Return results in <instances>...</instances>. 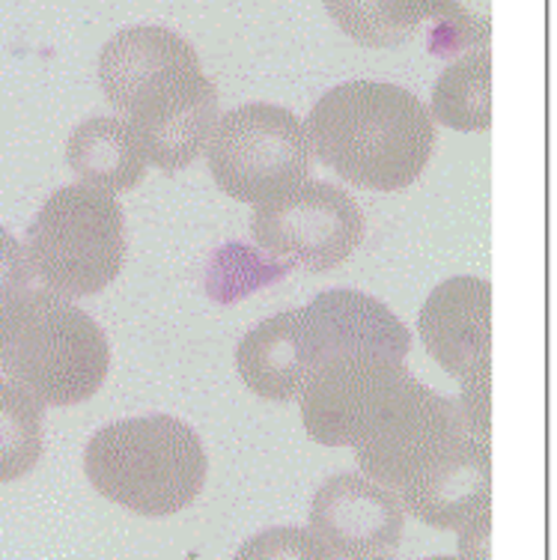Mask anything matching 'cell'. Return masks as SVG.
I'll list each match as a JSON object with an SVG mask.
<instances>
[{"mask_svg":"<svg viewBox=\"0 0 557 560\" xmlns=\"http://www.w3.org/2000/svg\"><path fill=\"white\" fill-rule=\"evenodd\" d=\"M66 162L81 183L107 195L138 188L150 167L135 131L119 117H90L78 122L66 143Z\"/></svg>","mask_w":557,"mask_h":560,"instance_id":"obj_16","label":"cell"},{"mask_svg":"<svg viewBox=\"0 0 557 560\" xmlns=\"http://www.w3.org/2000/svg\"><path fill=\"white\" fill-rule=\"evenodd\" d=\"M45 402L12 378H0V483L31 475L43 456Z\"/></svg>","mask_w":557,"mask_h":560,"instance_id":"obj_18","label":"cell"},{"mask_svg":"<svg viewBox=\"0 0 557 560\" xmlns=\"http://www.w3.org/2000/svg\"><path fill=\"white\" fill-rule=\"evenodd\" d=\"M406 513L439 530H460L492 506V456L474 435L462 439L441 463L397 492Z\"/></svg>","mask_w":557,"mask_h":560,"instance_id":"obj_13","label":"cell"},{"mask_svg":"<svg viewBox=\"0 0 557 560\" xmlns=\"http://www.w3.org/2000/svg\"><path fill=\"white\" fill-rule=\"evenodd\" d=\"M251 233L271 257H287L311 271H328L361 245L364 212L340 185L307 179L278 200L257 206Z\"/></svg>","mask_w":557,"mask_h":560,"instance_id":"obj_8","label":"cell"},{"mask_svg":"<svg viewBox=\"0 0 557 560\" xmlns=\"http://www.w3.org/2000/svg\"><path fill=\"white\" fill-rule=\"evenodd\" d=\"M239 376L257 397L292 402L316 370V343L301 311H287L254 325L236 349Z\"/></svg>","mask_w":557,"mask_h":560,"instance_id":"obj_15","label":"cell"},{"mask_svg":"<svg viewBox=\"0 0 557 560\" xmlns=\"http://www.w3.org/2000/svg\"><path fill=\"white\" fill-rule=\"evenodd\" d=\"M316 343V366L344 352H373V355L406 361L411 349L408 328L373 295L358 290L320 292L304 307Z\"/></svg>","mask_w":557,"mask_h":560,"instance_id":"obj_14","label":"cell"},{"mask_svg":"<svg viewBox=\"0 0 557 560\" xmlns=\"http://www.w3.org/2000/svg\"><path fill=\"white\" fill-rule=\"evenodd\" d=\"M406 528L399 498L364 475H334L316 489L311 530L334 560L394 555Z\"/></svg>","mask_w":557,"mask_h":560,"instance_id":"obj_11","label":"cell"},{"mask_svg":"<svg viewBox=\"0 0 557 560\" xmlns=\"http://www.w3.org/2000/svg\"><path fill=\"white\" fill-rule=\"evenodd\" d=\"M111 349L98 323L63 295L27 290L0 307V370L45 406H78L105 385Z\"/></svg>","mask_w":557,"mask_h":560,"instance_id":"obj_4","label":"cell"},{"mask_svg":"<svg viewBox=\"0 0 557 560\" xmlns=\"http://www.w3.org/2000/svg\"><path fill=\"white\" fill-rule=\"evenodd\" d=\"M411 378L403 361L373 352H344L322 361L301 390V418L322 447H352Z\"/></svg>","mask_w":557,"mask_h":560,"instance_id":"obj_9","label":"cell"},{"mask_svg":"<svg viewBox=\"0 0 557 560\" xmlns=\"http://www.w3.org/2000/svg\"><path fill=\"white\" fill-rule=\"evenodd\" d=\"M98 84L152 167L185 171L206 150L218 122V90L176 31L138 24L114 33L98 55Z\"/></svg>","mask_w":557,"mask_h":560,"instance_id":"obj_1","label":"cell"},{"mask_svg":"<svg viewBox=\"0 0 557 560\" xmlns=\"http://www.w3.org/2000/svg\"><path fill=\"white\" fill-rule=\"evenodd\" d=\"M420 340L456 382L492 376V283L451 278L420 307Z\"/></svg>","mask_w":557,"mask_h":560,"instance_id":"obj_12","label":"cell"},{"mask_svg":"<svg viewBox=\"0 0 557 560\" xmlns=\"http://www.w3.org/2000/svg\"><path fill=\"white\" fill-rule=\"evenodd\" d=\"M375 560H394V558L387 555V558H375ZM423 560H462V558H451V555H441V558H423Z\"/></svg>","mask_w":557,"mask_h":560,"instance_id":"obj_23","label":"cell"},{"mask_svg":"<svg viewBox=\"0 0 557 560\" xmlns=\"http://www.w3.org/2000/svg\"><path fill=\"white\" fill-rule=\"evenodd\" d=\"M340 31L367 48H399L423 33L439 55L489 48V19L460 0H322Z\"/></svg>","mask_w":557,"mask_h":560,"instance_id":"obj_10","label":"cell"},{"mask_svg":"<svg viewBox=\"0 0 557 560\" xmlns=\"http://www.w3.org/2000/svg\"><path fill=\"white\" fill-rule=\"evenodd\" d=\"M233 560H334V555L313 537L311 528L278 525L242 542Z\"/></svg>","mask_w":557,"mask_h":560,"instance_id":"obj_19","label":"cell"},{"mask_svg":"<svg viewBox=\"0 0 557 560\" xmlns=\"http://www.w3.org/2000/svg\"><path fill=\"white\" fill-rule=\"evenodd\" d=\"M31 278V262H27V254L19 245V238L0 226V307H7L12 299L27 292Z\"/></svg>","mask_w":557,"mask_h":560,"instance_id":"obj_20","label":"cell"},{"mask_svg":"<svg viewBox=\"0 0 557 560\" xmlns=\"http://www.w3.org/2000/svg\"><path fill=\"white\" fill-rule=\"evenodd\" d=\"M206 162L224 195L263 206L311 179L313 152L292 110L251 102L218 117L206 140Z\"/></svg>","mask_w":557,"mask_h":560,"instance_id":"obj_6","label":"cell"},{"mask_svg":"<svg viewBox=\"0 0 557 560\" xmlns=\"http://www.w3.org/2000/svg\"><path fill=\"white\" fill-rule=\"evenodd\" d=\"M460 558L462 560H492L489 558V537H492V506L480 510L472 522L460 530Z\"/></svg>","mask_w":557,"mask_h":560,"instance_id":"obj_22","label":"cell"},{"mask_svg":"<svg viewBox=\"0 0 557 560\" xmlns=\"http://www.w3.org/2000/svg\"><path fill=\"white\" fill-rule=\"evenodd\" d=\"M489 390H492V376H480L474 382H465L462 397L456 399L472 435L486 444H489Z\"/></svg>","mask_w":557,"mask_h":560,"instance_id":"obj_21","label":"cell"},{"mask_svg":"<svg viewBox=\"0 0 557 560\" xmlns=\"http://www.w3.org/2000/svg\"><path fill=\"white\" fill-rule=\"evenodd\" d=\"M24 254L48 292L96 295L117 280L126 259L123 206L93 185L57 188L33 218Z\"/></svg>","mask_w":557,"mask_h":560,"instance_id":"obj_5","label":"cell"},{"mask_svg":"<svg viewBox=\"0 0 557 560\" xmlns=\"http://www.w3.org/2000/svg\"><path fill=\"white\" fill-rule=\"evenodd\" d=\"M84 471L107 501L143 518H164L197 501L209 459L185 420L143 415L102 427L86 442Z\"/></svg>","mask_w":557,"mask_h":560,"instance_id":"obj_3","label":"cell"},{"mask_svg":"<svg viewBox=\"0 0 557 560\" xmlns=\"http://www.w3.org/2000/svg\"><path fill=\"white\" fill-rule=\"evenodd\" d=\"M311 152L344 183L403 191L432 159L436 122L415 93L385 81H346L304 122Z\"/></svg>","mask_w":557,"mask_h":560,"instance_id":"obj_2","label":"cell"},{"mask_svg":"<svg viewBox=\"0 0 557 560\" xmlns=\"http://www.w3.org/2000/svg\"><path fill=\"white\" fill-rule=\"evenodd\" d=\"M429 117L453 131H489L492 126V55L477 48L453 60L432 86Z\"/></svg>","mask_w":557,"mask_h":560,"instance_id":"obj_17","label":"cell"},{"mask_svg":"<svg viewBox=\"0 0 557 560\" xmlns=\"http://www.w3.org/2000/svg\"><path fill=\"white\" fill-rule=\"evenodd\" d=\"M468 435L472 430L462 418L460 402L441 397L411 376L358 435L352 444L355 463L361 475L397 495Z\"/></svg>","mask_w":557,"mask_h":560,"instance_id":"obj_7","label":"cell"}]
</instances>
